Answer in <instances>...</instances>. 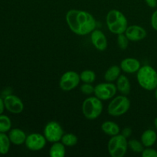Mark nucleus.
Here are the masks:
<instances>
[{"label": "nucleus", "instance_id": "1", "mask_svg": "<svg viewBox=\"0 0 157 157\" xmlns=\"http://www.w3.org/2000/svg\"><path fill=\"white\" fill-rule=\"evenodd\" d=\"M65 18L70 30L78 35H88L96 29L94 17L85 11L71 9L66 14Z\"/></svg>", "mask_w": 157, "mask_h": 157}, {"label": "nucleus", "instance_id": "2", "mask_svg": "<svg viewBox=\"0 0 157 157\" xmlns=\"http://www.w3.org/2000/svg\"><path fill=\"white\" fill-rule=\"evenodd\" d=\"M106 24L111 33L119 35L124 33L128 27V21L124 13L117 9H112L106 16Z\"/></svg>", "mask_w": 157, "mask_h": 157}, {"label": "nucleus", "instance_id": "3", "mask_svg": "<svg viewBox=\"0 0 157 157\" xmlns=\"http://www.w3.org/2000/svg\"><path fill=\"white\" fill-rule=\"evenodd\" d=\"M138 84L147 90H153L157 87V72L150 65L141 66L136 72Z\"/></svg>", "mask_w": 157, "mask_h": 157}, {"label": "nucleus", "instance_id": "4", "mask_svg": "<svg viewBox=\"0 0 157 157\" xmlns=\"http://www.w3.org/2000/svg\"><path fill=\"white\" fill-rule=\"evenodd\" d=\"M103 103L101 100L94 97L86 98L82 104V113L87 120H95L102 113Z\"/></svg>", "mask_w": 157, "mask_h": 157}, {"label": "nucleus", "instance_id": "5", "mask_svg": "<svg viewBox=\"0 0 157 157\" xmlns=\"http://www.w3.org/2000/svg\"><path fill=\"white\" fill-rule=\"evenodd\" d=\"M128 149V140L122 134L111 136L107 144V150L112 157H124Z\"/></svg>", "mask_w": 157, "mask_h": 157}, {"label": "nucleus", "instance_id": "6", "mask_svg": "<svg viewBox=\"0 0 157 157\" xmlns=\"http://www.w3.org/2000/svg\"><path fill=\"white\" fill-rule=\"evenodd\" d=\"M130 107V101L127 96L121 95L113 98L107 107V113L112 117H121L125 114Z\"/></svg>", "mask_w": 157, "mask_h": 157}, {"label": "nucleus", "instance_id": "7", "mask_svg": "<svg viewBox=\"0 0 157 157\" xmlns=\"http://www.w3.org/2000/svg\"><path fill=\"white\" fill-rule=\"evenodd\" d=\"M80 81L79 74L73 71H68L63 74L60 78L59 87L64 91H71L79 85Z\"/></svg>", "mask_w": 157, "mask_h": 157}, {"label": "nucleus", "instance_id": "8", "mask_svg": "<svg viewBox=\"0 0 157 157\" xmlns=\"http://www.w3.org/2000/svg\"><path fill=\"white\" fill-rule=\"evenodd\" d=\"M64 135V130L61 124L56 121H50L45 125L44 129V136L47 141L55 143L61 141Z\"/></svg>", "mask_w": 157, "mask_h": 157}, {"label": "nucleus", "instance_id": "9", "mask_svg": "<svg viewBox=\"0 0 157 157\" xmlns=\"http://www.w3.org/2000/svg\"><path fill=\"white\" fill-rule=\"evenodd\" d=\"M117 88L113 82L100 83L94 87V96L101 101H107L114 98Z\"/></svg>", "mask_w": 157, "mask_h": 157}, {"label": "nucleus", "instance_id": "10", "mask_svg": "<svg viewBox=\"0 0 157 157\" xmlns=\"http://www.w3.org/2000/svg\"><path fill=\"white\" fill-rule=\"evenodd\" d=\"M46 142H47V140L44 137V134L32 133L28 135L25 144L26 147L31 151H39L45 147Z\"/></svg>", "mask_w": 157, "mask_h": 157}, {"label": "nucleus", "instance_id": "11", "mask_svg": "<svg viewBox=\"0 0 157 157\" xmlns=\"http://www.w3.org/2000/svg\"><path fill=\"white\" fill-rule=\"evenodd\" d=\"M5 107L10 113L18 114L24 110V104L19 98L13 94H8L4 99Z\"/></svg>", "mask_w": 157, "mask_h": 157}, {"label": "nucleus", "instance_id": "12", "mask_svg": "<svg viewBox=\"0 0 157 157\" xmlns=\"http://www.w3.org/2000/svg\"><path fill=\"white\" fill-rule=\"evenodd\" d=\"M124 34L130 41H141L144 39L147 35V32L145 29L136 25L128 26Z\"/></svg>", "mask_w": 157, "mask_h": 157}, {"label": "nucleus", "instance_id": "13", "mask_svg": "<svg viewBox=\"0 0 157 157\" xmlns=\"http://www.w3.org/2000/svg\"><path fill=\"white\" fill-rule=\"evenodd\" d=\"M90 41L94 47L98 51H105L107 48V37L102 31L99 29H94L90 33Z\"/></svg>", "mask_w": 157, "mask_h": 157}, {"label": "nucleus", "instance_id": "14", "mask_svg": "<svg viewBox=\"0 0 157 157\" xmlns=\"http://www.w3.org/2000/svg\"><path fill=\"white\" fill-rule=\"evenodd\" d=\"M121 68L127 74L136 73L141 67L139 60L133 58H127L121 62Z\"/></svg>", "mask_w": 157, "mask_h": 157}, {"label": "nucleus", "instance_id": "15", "mask_svg": "<svg viewBox=\"0 0 157 157\" xmlns=\"http://www.w3.org/2000/svg\"><path fill=\"white\" fill-rule=\"evenodd\" d=\"M9 137L12 144L19 146L25 144L27 136H26L25 133L22 130L18 128H15L9 130Z\"/></svg>", "mask_w": 157, "mask_h": 157}, {"label": "nucleus", "instance_id": "16", "mask_svg": "<svg viewBox=\"0 0 157 157\" xmlns=\"http://www.w3.org/2000/svg\"><path fill=\"white\" fill-rule=\"evenodd\" d=\"M140 141L145 147H153L157 141L156 133L151 129L145 130L141 135Z\"/></svg>", "mask_w": 157, "mask_h": 157}, {"label": "nucleus", "instance_id": "17", "mask_svg": "<svg viewBox=\"0 0 157 157\" xmlns=\"http://www.w3.org/2000/svg\"><path fill=\"white\" fill-rule=\"evenodd\" d=\"M116 81V86L118 91L125 96L128 95L130 92V83L127 77L124 75H121Z\"/></svg>", "mask_w": 157, "mask_h": 157}, {"label": "nucleus", "instance_id": "18", "mask_svg": "<svg viewBox=\"0 0 157 157\" xmlns=\"http://www.w3.org/2000/svg\"><path fill=\"white\" fill-rule=\"evenodd\" d=\"M101 130L105 134L108 136H113L119 134L121 132V129L118 124H117L115 122L113 121H105L101 125Z\"/></svg>", "mask_w": 157, "mask_h": 157}, {"label": "nucleus", "instance_id": "19", "mask_svg": "<svg viewBox=\"0 0 157 157\" xmlns=\"http://www.w3.org/2000/svg\"><path fill=\"white\" fill-rule=\"evenodd\" d=\"M121 67L117 65H112L106 71L104 74V79L107 82H113L117 80L121 73Z\"/></svg>", "mask_w": 157, "mask_h": 157}, {"label": "nucleus", "instance_id": "20", "mask_svg": "<svg viewBox=\"0 0 157 157\" xmlns=\"http://www.w3.org/2000/svg\"><path fill=\"white\" fill-rule=\"evenodd\" d=\"M65 147L60 141L53 143L49 150V155L51 157H64L66 153Z\"/></svg>", "mask_w": 157, "mask_h": 157}, {"label": "nucleus", "instance_id": "21", "mask_svg": "<svg viewBox=\"0 0 157 157\" xmlns=\"http://www.w3.org/2000/svg\"><path fill=\"white\" fill-rule=\"evenodd\" d=\"M10 144L11 141L9 136H7L6 133L0 132V154L6 155L9 153Z\"/></svg>", "mask_w": 157, "mask_h": 157}, {"label": "nucleus", "instance_id": "22", "mask_svg": "<svg viewBox=\"0 0 157 157\" xmlns=\"http://www.w3.org/2000/svg\"><path fill=\"white\" fill-rule=\"evenodd\" d=\"M61 142L67 147H75L78 142V138L76 135L73 133H65L63 135L62 138L61 140Z\"/></svg>", "mask_w": 157, "mask_h": 157}, {"label": "nucleus", "instance_id": "23", "mask_svg": "<svg viewBox=\"0 0 157 157\" xmlns=\"http://www.w3.org/2000/svg\"><path fill=\"white\" fill-rule=\"evenodd\" d=\"M80 78L84 83L92 84L96 80V74L91 70H84L80 74Z\"/></svg>", "mask_w": 157, "mask_h": 157}, {"label": "nucleus", "instance_id": "24", "mask_svg": "<svg viewBox=\"0 0 157 157\" xmlns=\"http://www.w3.org/2000/svg\"><path fill=\"white\" fill-rule=\"evenodd\" d=\"M12 127V121L6 115H0V132L6 133L9 131Z\"/></svg>", "mask_w": 157, "mask_h": 157}, {"label": "nucleus", "instance_id": "25", "mask_svg": "<svg viewBox=\"0 0 157 157\" xmlns=\"http://www.w3.org/2000/svg\"><path fill=\"white\" fill-rule=\"evenodd\" d=\"M128 147L136 153H142L144 150V146L142 142L136 139H131L128 141Z\"/></svg>", "mask_w": 157, "mask_h": 157}, {"label": "nucleus", "instance_id": "26", "mask_svg": "<svg viewBox=\"0 0 157 157\" xmlns=\"http://www.w3.org/2000/svg\"><path fill=\"white\" fill-rule=\"evenodd\" d=\"M129 41L130 40L124 33L117 35V44L121 50H126L127 48L129 45Z\"/></svg>", "mask_w": 157, "mask_h": 157}, {"label": "nucleus", "instance_id": "27", "mask_svg": "<svg viewBox=\"0 0 157 157\" xmlns=\"http://www.w3.org/2000/svg\"><path fill=\"white\" fill-rule=\"evenodd\" d=\"M81 93L84 95H91L94 93V87L91 84L88 83H84L80 87Z\"/></svg>", "mask_w": 157, "mask_h": 157}, {"label": "nucleus", "instance_id": "28", "mask_svg": "<svg viewBox=\"0 0 157 157\" xmlns=\"http://www.w3.org/2000/svg\"><path fill=\"white\" fill-rule=\"evenodd\" d=\"M143 157H157V151L151 147H147L141 153Z\"/></svg>", "mask_w": 157, "mask_h": 157}, {"label": "nucleus", "instance_id": "29", "mask_svg": "<svg viewBox=\"0 0 157 157\" xmlns=\"http://www.w3.org/2000/svg\"><path fill=\"white\" fill-rule=\"evenodd\" d=\"M151 25L153 29L157 32V9L151 16Z\"/></svg>", "mask_w": 157, "mask_h": 157}, {"label": "nucleus", "instance_id": "30", "mask_svg": "<svg viewBox=\"0 0 157 157\" xmlns=\"http://www.w3.org/2000/svg\"><path fill=\"white\" fill-rule=\"evenodd\" d=\"M121 134L123 135L124 136H125L126 138H128L131 136L132 134V129L130 127H125V128L123 129L122 132H121Z\"/></svg>", "mask_w": 157, "mask_h": 157}, {"label": "nucleus", "instance_id": "31", "mask_svg": "<svg viewBox=\"0 0 157 157\" xmlns=\"http://www.w3.org/2000/svg\"><path fill=\"white\" fill-rule=\"evenodd\" d=\"M145 2L150 8L154 9L157 6V0H145Z\"/></svg>", "mask_w": 157, "mask_h": 157}, {"label": "nucleus", "instance_id": "32", "mask_svg": "<svg viewBox=\"0 0 157 157\" xmlns=\"http://www.w3.org/2000/svg\"><path fill=\"white\" fill-rule=\"evenodd\" d=\"M5 104H4V100L2 98H0V115L2 114V113L4 112L5 110Z\"/></svg>", "mask_w": 157, "mask_h": 157}, {"label": "nucleus", "instance_id": "33", "mask_svg": "<svg viewBox=\"0 0 157 157\" xmlns=\"http://www.w3.org/2000/svg\"><path fill=\"white\" fill-rule=\"evenodd\" d=\"M154 126H155V127H156V129L157 130V117L155 118V120H154Z\"/></svg>", "mask_w": 157, "mask_h": 157}, {"label": "nucleus", "instance_id": "34", "mask_svg": "<svg viewBox=\"0 0 157 157\" xmlns=\"http://www.w3.org/2000/svg\"><path fill=\"white\" fill-rule=\"evenodd\" d=\"M155 98H156V100L157 101V87L155 89Z\"/></svg>", "mask_w": 157, "mask_h": 157}, {"label": "nucleus", "instance_id": "35", "mask_svg": "<svg viewBox=\"0 0 157 157\" xmlns=\"http://www.w3.org/2000/svg\"><path fill=\"white\" fill-rule=\"evenodd\" d=\"M156 146H157V141H156Z\"/></svg>", "mask_w": 157, "mask_h": 157}]
</instances>
